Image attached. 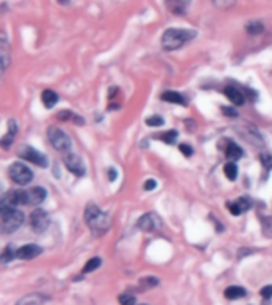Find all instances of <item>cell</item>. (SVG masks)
Returning <instances> with one entry per match:
<instances>
[{"label": "cell", "instance_id": "24", "mask_svg": "<svg viewBox=\"0 0 272 305\" xmlns=\"http://www.w3.org/2000/svg\"><path fill=\"white\" fill-rule=\"evenodd\" d=\"M145 124L150 126V128H161L164 124V119L158 116V114H153V116H148L145 119Z\"/></svg>", "mask_w": 272, "mask_h": 305}, {"label": "cell", "instance_id": "1", "mask_svg": "<svg viewBox=\"0 0 272 305\" xmlns=\"http://www.w3.org/2000/svg\"><path fill=\"white\" fill-rule=\"evenodd\" d=\"M85 223L96 237H101V235L107 234V231L110 229V218L107 216V213L102 211L99 207L94 204H89L86 207Z\"/></svg>", "mask_w": 272, "mask_h": 305}, {"label": "cell", "instance_id": "15", "mask_svg": "<svg viewBox=\"0 0 272 305\" xmlns=\"http://www.w3.org/2000/svg\"><path fill=\"white\" fill-rule=\"evenodd\" d=\"M57 100H59V97H57V94L54 93V91L45 89L42 93V102H43V105L46 108H53L57 103Z\"/></svg>", "mask_w": 272, "mask_h": 305}, {"label": "cell", "instance_id": "30", "mask_svg": "<svg viewBox=\"0 0 272 305\" xmlns=\"http://www.w3.org/2000/svg\"><path fill=\"white\" fill-rule=\"evenodd\" d=\"M178 148H180V151L185 154V156H187V158H189L191 156V154H193V148H191V146H188V145H185V143H182V145L180 146H178Z\"/></svg>", "mask_w": 272, "mask_h": 305}, {"label": "cell", "instance_id": "33", "mask_svg": "<svg viewBox=\"0 0 272 305\" xmlns=\"http://www.w3.org/2000/svg\"><path fill=\"white\" fill-rule=\"evenodd\" d=\"M142 285H147V286H156V285H158V278H154V277L143 278V280H142Z\"/></svg>", "mask_w": 272, "mask_h": 305}, {"label": "cell", "instance_id": "29", "mask_svg": "<svg viewBox=\"0 0 272 305\" xmlns=\"http://www.w3.org/2000/svg\"><path fill=\"white\" fill-rule=\"evenodd\" d=\"M73 116H75V114H73L72 112H68V110H66V112H59V113H57V119H61V121L73 119Z\"/></svg>", "mask_w": 272, "mask_h": 305}, {"label": "cell", "instance_id": "36", "mask_svg": "<svg viewBox=\"0 0 272 305\" xmlns=\"http://www.w3.org/2000/svg\"><path fill=\"white\" fill-rule=\"evenodd\" d=\"M59 3H66V5H67V3H68V0H59Z\"/></svg>", "mask_w": 272, "mask_h": 305}, {"label": "cell", "instance_id": "11", "mask_svg": "<svg viewBox=\"0 0 272 305\" xmlns=\"http://www.w3.org/2000/svg\"><path fill=\"white\" fill-rule=\"evenodd\" d=\"M228 210L233 215H240V213L250 210V202L247 199H237L234 202H228Z\"/></svg>", "mask_w": 272, "mask_h": 305}, {"label": "cell", "instance_id": "21", "mask_svg": "<svg viewBox=\"0 0 272 305\" xmlns=\"http://www.w3.org/2000/svg\"><path fill=\"white\" fill-rule=\"evenodd\" d=\"M177 137H178L177 130H167V132H164V134H159L158 139H161V142L167 143V145H173L175 140H177Z\"/></svg>", "mask_w": 272, "mask_h": 305}, {"label": "cell", "instance_id": "12", "mask_svg": "<svg viewBox=\"0 0 272 305\" xmlns=\"http://www.w3.org/2000/svg\"><path fill=\"white\" fill-rule=\"evenodd\" d=\"M224 94H226L229 102H233L234 105H244V103H245V96L242 94L239 89L233 88V86H228V88H224Z\"/></svg>", "mask_w": 272, "mask_h": 305}, {"label": "cell", "instance_id": "16", "mask_svg": "<svg viewBox=\"0 0 272 305\" xmlns=\"http://www.w3.org/2000/svg\"><path fill=\"white\" fill-rule=\"evenodd\" d=\"M245 296H247V291L240 286H229L228 289L224 291V297L229 299V301H236V299H240Z\"/></svg>", "mask_w": 272, "mask_h": 305}, {"label": "cell", "instance_id": "8", "mask_svg": "<svg viewBox=\"0 0 272 305\" xmlns=\"http://www.w3.org/2000/svg\"><path fill=\"white\" fill-rule=\"evenodd\" d=\"M31 226H32V229L35 232H40V234L45 232L46 229H48V226H50L48 213H46L45 210H42V209L34 210L32 215H31Z\"/></svg>", "mask_w": 272, "mask_h": 305}, {"label": "cell", "instance_id": "32", "mask_svg": "<svg viewBox=\"0 0 272 305\" xmlns=\"http://www.w3.org/2000/svg\"><path fill=\"white\" fill-rule=\"evenodd\" d=\"M259 292H261V296L264 299H271L272 297V286H264Z\"/></svg>", "mask_w": 272, "mask_h": 305}, {"label": "cell", "instance_id": "14", "mask_svg": "<svg viewBox=\"0 0 272 305\" xmlns=\"http://www.w3.org/2000/svg\"><path fill=\"white\" fill-rule=\"evenodd\" d=\"M166 8L172 15H185L187 3H185V0H166Z\"/></svg>", "mask_w": 272, "mask_h": 305}, {"label": "cell", "instance_id": "7", "mask_svg": "<svg viewBox=\"0 0 272 305\" xmlns=\"http://www.w3.org/2000/svg\"><path fill=\"white\" fill-rule=\"evenodd\" d=\"M62 161H64V164H66L67 170L72 172L73 175H77V177L85 175V172H86L85 164H83V161L78 154H75L72 151H66L62 154Z\"/></svg>", "mask_w": 272, "mask_h": 305}, {"label": "cell", "instance_id": "6", "mask_svg": "<svg viewBox=\"0 0 272 305\" xmlns=\"http://www.w3.org/2000/svg\"><path fill=\"white\" fill-rule=\"evenodd\" d=\"M18 156L21 159L27 161V162H32V164L40 165V167H48V159H46L45 154L40 153L38 149L32 148V146H21L18 151Z\"/></svg>", "mask_w": 272, "mask_h": 305}, {"label": "cell", "instance_id": "28", "mask_svg": "<svg viewBox=\"0 0 272 305\" xmlns=\"http://www.w3.org/2000/svg\"><path fill=\"white\" fill-rule=\"evenodd\" d=\"M259 161H261L264 169L272 170V154L271 153H263L261 156H259Z\"/></svg>", "mask_w": 272, "mask_h": 305}, {"label": "cell", "instance_id": "25", "mask_svg": "<svg viewBox=\"0 0 272 305\" xmlns=\"http://www.w3.org/2000/svg\"><path fill=\"white\" fill-rule=\"evenodd\" d=\"M118 302L121 305H136V296L131 294V292H123V294L118 297Z\"/></svg>", "mask_w": 272, "mask_h": 305}, {"label": "cell", "instance_id": "27", "mask_svg": "<svg viewBox=\"0 0 272 305\" xmlns=\"http://www.w3.org/2000/svg\"><path fill=\"white\" fill-rule=\"evenodd\" d=\"M213 3H215V7L221 10H229L236 5V0H213Z\"/></svg>", "mask_w": 272, "mask_h": 305}, {"label": "cell", "instance_id": "9", "mask_svg": "<svg viewBox=\"0 0 272 305\" xmlns=\"http://www.w3.org/2000/svg\"><path fill=\"white\" fill-rule=\"evenodd\" d=\"M137 226L140 227L142 231L150 232V231H156V229H159L161 221L154 213H147V215H143L140 220L137 221Z\"/></svg>", "mask_w": 272, "mask_h": 305}, {"label": "cell", "instance_id": "23", "mask_svg": "<svg viewBox=\"0 0 272 305\" xmlns=\"http://www.w3.org/2000/svg\"><path fill=\"white\" fill-rule=\"evenodd\" d=\"M224 175H226L231 181H234L237 178V165L234 162H228L224 165Z\"/></svg>", "mask_w": 272, "mask_h": 305}, {"label": "cell", "instance_id": "31", "mask_svg": "<svg viewBox=\"0 0 272 305\" xmlns=\"http://www.w3.org/2000/svg\"><path fill=\"white\" fill-rule=\"evenodd\" d=\"M221 112L224 113V116H229V118H236L237 116V112L234 108H228V107H223Z\"/></svg>", "mask_w": 272, "mask_h": 305}, {"label": "cell", "instance_id": "5", "mask_svg": "<svg viewBox=\"0 0 272 305\" xmlns=\"http://www.w3.org/2000/svg\"><path fill=\"white\" fill-rule=\"evenodd\" d=\"M48 139H50L51 145H53L57 151H61V153L68 151L70 146H72V140H70V137H68V134H66V132L57 129V128H50L48 129Z\"/></svg>", "mask_w": 272, "mask_h": 305}, {"label": "cell", "instance_id": "4", "mask_svg": "<svg viewBox=\"0 0 272 305\" xmlns=\"http://www.w3.org/2000/svg\"><path fill=\"white\" fill-rule=\"evenodd\" d=\"M8 174H10L11 180H13L16 185H19V186L29 185V183L32 181V178H34L32 170L29 169L26 164H22V162H13V164H11L10 169H8Z\"/></svg>", "mask_w": 272, "mask_h": 305}, {"label": "cell", "instance_id": "22", "mask_svg": "<svg viewBox=\"0 0 272 305\" xmlns=\"http://www.w3.org/2000/svg\"><path fill=\"white\" fill-rule=\"evenodd\" d=\"M101 257H92L89 259L88 262L85 264V267H83V273H88V272H92V270H96L97 267H101Z\"/></svg>", "mask_w": 272, "mask_h": 305}, {"label": "cell", "instance_id": "20", "mask_svg": "<svg viewBox=\"0 0 272 305\" xmlns=\"http://www.w3.org/2000/svg\"><path fill=\"white\" fill-rule=\"evenodd\" d=\"M16 251H18V250H15L13 245H8L7 248L2 251V256H0V261H2V264H8L10 261H13L15 257H18V256H16Z\"/></svg>", "mask_w": 272, "mask_h": 305}, {"label": "cell", "instance_id": "35", "mask_svg": "<svg viewBox=\"0 0 272 305\" xmlns=\"http://www.w3.org/2000/svg\"><path fill=\"white\" fill-rule=\"evenodd\" d=\"M108 180H110V181H115V180H117V170H115V169H110V170H108Z\"/></svg>", "mask_w": 272, "mask_h": 305}, {"label": "cell", "instance_id": "10", "mask_svg": "<svg viewBox=\"0 0 272 305\" xmlns=\"http://www.w3.org/2000/svg\"><path fill=\"white\" fill-rule=\"evenodd\" d=\"M42 246L38 245H24L21 246V248H18V251H16V256H18V259H22V261H29V259H34L42 255Z\"/></svg>", "mask_w": 272, "mask_h": 305}, {"label": "cell", "instance_id": "2", "mask_svg": "<svg viewBox=\"0 0 272 305\" xmlns=\"http://www.w3.org/2000/svg\"><path fill=\"white\" fill-rule=\"evenodd\" d=\"M196 37V31H188V29H167L163 33L161 45L166 51H175L182 48Z\"/></svg>", "mask_w": 272, "mask_h": 305}, {"label": "cell", "instance_id": "26", "mask_svg": "<svg viewBox=\"0 0 272 305\" xmlns=\"http://www.w3.org/2000/svg\"><path fill=\"white\" fill-rule=\"evenodd\" d=\"M15 135H16V134H13V132H10V130H8L7 134H5V135L2 137V140H0V145H2V148L8 149V148L11 146V143H13Z\"/></svg>", "mask_w": 272, "mask_h": 305}, {"label": "cell", "instance_id": "3", "mask_svg": "<svg viewBox=\"0 0 272 305\" xmlns=\"http://www.w3.org/2000/svg\"><path fill=\"white\" fill-rule=\"evenodd\" d=\"M24 223L22 211L16 210V207H0V229L2 234H11L18 231V227Z\"/></svg>", "mask_w": 272, "mask_h": 305}, {"label": "cell", "instance_id": "17", "mask_svg": "<svg viewBox=\"0 0 272 305\" xmlns=\"http://www.w3.org/2000/svg\"><path fill=\"white\" fill-rule=\"evenodd\" d=\"M161 99L169 103H177V105H183V107L187 105L183 97L178 93H173V91H166V93H163V96H161Z\"/></svg>", "mask_w": 272, "mask_h": 305}, {"label": "cell", "instance_id": "34", "mask_svg": "<svg viewBox=\"0 0 272 305\" xmlns=\"http://www.w3.org/2000/svg\"><path fill=\"white\" fill-rule=\"evenodd\" d=\"M143 188H145V191H153V189L156 188V181L153 180V178H150V180L145 181V185H143Z\"/></svg>", "mask_w": 272, "mask_h": 305}, {"label": "cell", "instance_id": "37", "mask_svg": "<svg viewBox=\"0 0 272 305\" xmlns=\"http://www.w3.org/2000/svg\"><path fill=\"white\" fill-rule=\"evenodd\" d=\"M140 305H148V304H140Z\"/></svg>", "mask_w": 272, "mask_h": 305}, {"label": "cell", "instance_id": "19", "mask_svg": "<svg viewBox=\"0 0 272 305\" xmlns=\"http://www.w3.org/2000/svg\"><path fill=\"white\" fill-rule=\"evenodd\" d=\"M245 31L250 33V35H259V33L264 32V26H263V22H259V21H252L245 26Z\"/></svg>", "mask_w": 272, "mask_h": 305}, {"label": "cell", "instance_id": "13", "mask_svg": "<svg viewBox=\"0 0 272 305\" xmlns=\"http://www.w3.org/2000/svg\"><path fill=\"white\" fill-rule=\"evenodd\" d=\"M46 301V297L38 294V292H32V294H27L24 297H21L16 305H43Z\"/></svg>", "mask_w": 272, "mask_h": 305}, {"label": "cell", "instance_id": "18", "mask_svg": "<svg viewBox=\"0 0 272 305\" xmlns=\"http://www.w3.org/2000/svg\"><path fill=\"white\" fill-rule=\"evenodd\" d=\"M226 156L231 161H237L244 156V151H242L240 146H237L234 142H228V146H226Z\"/></svg>", "mask_w": 272, "mask_h": 305}]
</instances>
